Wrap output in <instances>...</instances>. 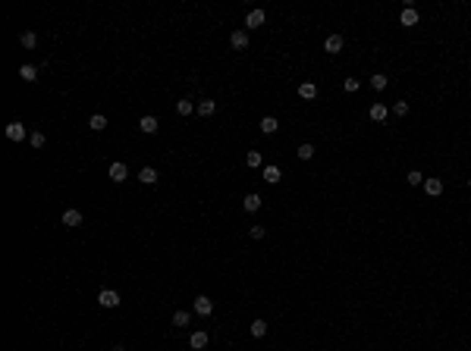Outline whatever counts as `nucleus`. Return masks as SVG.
<instances>
[{"label": "nucleus", "instance_id": "c756f323", "mask_svg": "<svg viewBox=\"0 0 471 351\" xmlns=\"http://www.w3.org/2000/svg\"><path fill=\"white\" fill-rule=\"evenodd\" d=\"M29 141H32V148H44V132H32Z\"/></svg>", "mask_w": 471, "mask_h": 351}, {"label": "nucleus", "instance_id": "a878e982", "mask_svg": "<svg viewBox=\"0 0 471 351\" xmlns=\"http://www.w3.org/2000/svg\"><path fill=\"white\" fill-rule=\"evenodd\" d=\"M189 323H192L189 310H176V314H173V326H189Z\"/></svg>", "mask_w": 471, "mask_h": 351}, {"label": "nucleus", "instance_id": "f03ea898", "mask_svg": "<svg viewBox=\"0 0 471 351\" xmlns=\"http://www.w3.org/2000/svg\"><path fill=\"white\" fill-rule=\"evenodd\" d=\"M195 314L198 317H211V314H214V301H211L208 295H198L195 298Z\"/></svg>", "mask_w": 471, "mask_h": 351}, {"label": "nucleus", "instance_id": "aec40b11", "mask_svg": "<svg viewBox=\"0 0 471 351\" xmlns=\"http://www.w3.org/2000/svg\"><path fill=\"white\" fill-rule=\"evenodd\" d=\"M189 345L195 348V351L208 348V333H192V336H189Z\"/></svg>", "mask_w": 471, "mask_h": 351}, {"label": "nucleus", "instance_id": "39448f33", "mask_svg": "<svg viewBox=\"0 0 471 351\" xmlns=\"http://www.w3.org/2000/svg\"><path fill=\"white\" fill-rule=\"evenodd\" d=\"M107 176L114 179V182H126V176H129V167H126L123 160H116V163H110V169H107Z\"/></svg>", "mask_w": 471, "mask_h": 351}, {"label": "nucleus", "instance_id": "72a5a7b5", "mask_svg": "<svg viewBox=\"0 0 471 351\" xmlns=\"http://www.w3.org/2000/svg\"><path fill=\"white\" fill-rule=\"evenodd\" d=\"M110 351H126V348H123V345H114V348H110Z\"/></svg>", "mask_w": 471, "mask_h": 351}, {"label": "nucleus", "instance_id": "6e6552de", "mask_svg": "<svg viewBox=\"0 0 471 351\" xmlns=\"http://www.w3.org/2000/svg\"><path fill=\"white\" fill-rule=\"evenodd\" d=\"M138 129H142L145 135H154V132L161 129V122H157V116H142L138 119Z\"/></svg>", "mask_w": 471, "mask_h": 351}, {"label": "nucleus", "instance_id": "1a4fd4ad", "mask_svg": "<svg viewBox=\"0 0 471 351\" xmlns=\"http://www.w3.org/2000/svg\"><path fill=\"white\" fill-rule=\"evenodd\" d=\"M261 201H264V198H261V195H255V191H251V195H245V201H242L245 214H255V210H261Z\"/></svg>", "mask_w": 471, "mask_h": 351}, {"label": "nucleus", "instance_id": "7ed1b4c3", "mask_svg": "<svg viewBox=\"0 0 471 351\" xmlns=\"http://www.w3.org/2000/svg\"><path fill=\"white\" fill-rule=\"evenodd\" d=\"M25 135H29V132H25V125L19 122V119H13V122L6 125V138H10V141H22Z\"/></svg>", "mask_w": 471, "mask_h": 351}, {"label": "nucleus", "instance_id": "5701e85b", "mask_svg": "<svg viewBox=\"0 0 471 351\" xmlns=\"http://www.w3.org/2000/svg\"><path fill=\"white\" fill-rule=\"evenodd\" d=\"M245 163H248L251 169H264V160H261V154H258V151H248V154H245Z\"/></svg>", "mask_w": 471, "mask_h": 351}, {"label": "nucleus", "instance_id": "2f4dec72", "mask_svg": "<svg viewBox=\"0 0 471 351\" xmlns=\"http://www.w3.org/2000/svg\"><path fill=\"white\" fill-rule=\"evenodd\" d=\"M358 88H361V82H358L355 76H349V78H346V91H349V94H355Z\"/></svg>", "mask_w": 471, "mask_h": 351}, {"label": "nucleus", "instance_id": "2eb2a0df", "mask_svg": "<svg viewBox=\"0 0 471 351\" xmlns=\"http://www.w3.org/2000/svg\"><path fill=\"white\" fill-rule=\"evenodd\" d=\"M324 50H327V54H340L342 50V35H330L327 41H324Z\"/></svg>", "mask_w": 471, "mask_h": 351}, {"label": "nucleus", "instance_id": "4468645a", "mask_svg": "<svg viewBox=\"0 0 471 351\" xmlns=\"http://www.w3.org/2000/svg\"><path fill=\"white\" fill-rule=\"evenodd\" d=\"M298 97H302V101H314V97H317V85L302 82V85H298Z\"/></svg>", "mask_w": 471, "mask_h": 351}, {"label": "nucleus", "instance_id": "f3484780", "mask_svg": "<svg viewBox=\"0 0 471 351\" xmlns=\"http://www.w3.org/2000/svg\"><path fill=\"white\" fill-rule=\"evenodd\" d=\"M258 129H261V132H264V135H274V132H276V129H280V122H276V119H274V116H264V119H261V122H258Z\"/></svg>", "mask_w": 471, "mask_h": 351}, {"label": "nucleus", "instance_id": "9b49d317", "mask_svg": "<svg viewBox=\"0 0 471 351\" xmlns=\"http://www.w3.org/2000/svg\"><path fill=\"white\" fill-rule=\"evenodd\" d=\"M424 191H427L430 198H437V195H443V182L437 176H430V179H424Z\"/></svg>", "mask_w": 471, "mask_h": 351}, {"label": "nucleus", "instance_id": "0eeeda50", "mask_svg": "<svg viewBox=\"0 0 471 351\" xmlns=\"http://www.w3.org/2000/svg\"><path fill=\"white\" fill-rule=\"evenodd\" d=\"M229 44H233L236 50H245V47H248V31H245V29H236L233 35H229Z\"/></svg>", "mask_w": 471, "mask_h": 351}, {"label": "nucleus", "instance_id": "bb28decb", "mask_svg": "<svg viewBox=\"0 0 471 351\" xmlns=\"http://www.w3.org/2000/svg\"><path fill=\"white\" fill-rule=\"evenodd\" d=\"M295 154H298V160H311V157H314V144H308V141H305V144H298V151H295Z\"/></svg>", "mask_w": 471, "mask_h": 351}, {"label": "nucleus", "instance_id": "4be33fe9", "mask_svg": "<svg viewBox=\"0 0 471 351\" xmlns=\"http://www.w3.org/2000/svg\"><path fill=\"white\" fill-rule=\"evenodd\" d=\"M19 76H22V82H35V78H38V66L25 63L22 69H19Z\"/></svg>", "mask_w": 471, "mask_h": 351}, {"label": "nucleus", "instance_id": "f8f14e48", "mask_svg": "<svg viewBox=\"0 0 471 351\" xmlns=\"http://www.w3.org/2000/svg\"><path fill=\"white\" fill-rule=\"evenodd\" d=\"M195 101H192V97H182V101H176V113L179 116H192V113H195Z\"/></svg>", "mask_w": 471, "mask_h": 351}, {"label": "nucleus", "instance_id": "20e7f679", "mask_svg": "<svg viewBox=\"0 0 471 351\" xmlns=\"http://www.w3.org/2000/svg\"><path fill=\"white\" fill-rule=\"evenodd\" d=\"M97 304H101V307H119V292H114V289H104V292L97 295Z\"/></svg>", "mask_w": 471, "mask_h": 351}, {"label": "nucleus", "instance_id": "9d476101", "mask_svg": "<svg viewBox=\"0 0 471 351\" xmlns=\"http://www.w3.org/2000/svg\"><path fill=\"white\" fill-rule=\"evenodd\" d=\"M264 25V10H251L245 16V29H261Z\"/></svg>", "mask_w": 471, "mask_h": 351}, {"label": "nucleus", "instance_id": "473e14b6", "mask_svg": "<svg viewBox=\"0 0 471 351\" xmlns=\"http://www.w3.org/2000/svg\"><path fill=\"white\" fill-rule=\"evenodd\" d=\"M264 232H267L264 226H251V238H264Z\"/></svg>", "mask_w": 471, "mask_h": 351}, {"label": "nucleus", "instance_id": "dca6fc26", "mask_svg": "<svg viewBox=\"0 0 471 351\" xmlns=\"http://www.w3.org/2000/svg\"><path fill=\"white\" fill-rule=\"evenodd\" d=\"M399 22L406 25V29H408V25H418V10H415V6H406L402 16H399Z\"/></svg>", "mask_w": 471, "mask_h": 351}, {"label": "nucleus", "instance_id": "b1692460", "mask_svg": "<svg viewBox=\"0 0 471 351\" xmlns=\"http://www.w3.org/2000/svg\"><path fill=\"white\" fill-rule=\"evenodd\" d=\"M88 125H91L95 132H104V129H107V116H104V113H95V116L88 119Z\"/></svg>", "mask_w": 471, "mask_h": 351}, {"label": "nucleus", "instance_id": "393cba45", "mask_svg": "<svg viewBox=\"0 0 471 351\" xmlns=\"http://www.w3.org/2000/svg\"><path fill=\"white\" fill-rule=\"evenodd\" d=\"M251 336H255V339H264V336H267V320H255V323H251Z\"/></svg>", "mask_w": 471, "mask_h": 351}, {"label": "nucleus", "instance_id": "c85d7f7f", "mask_svg": "<svg viewBox=\"0 0 471 351\" xmlns=\"http://www.w3.org/2000/svg\"><path fill=\"white\" fill-rule=\"evenodd\" d=\"M393 113L396 116H408V101H396L393 104Z\"/></svg>", "mask_w": 471, "mask_h": 351}, {"label": "nucleus", "instance_id": "7c9ffc66", "mask_svg": "<svg viewBox=\"0 0 471 351\" xmlns=\"http://www.w3.org/2000/svg\"><path fill=\"white\" fill-rule=\"evenodd\" d=\"M406 179H408V185H424V176H421V169H412V173H408Z\"/></svg>", "mask_w": 471, "mask_h": 351}, {"label": "nucleus", "instance_id": "f704fd0d", "mask_svg": "<svg viewBox=\"0 0 471 351\" xmlns=\"http://www.w3.org/2000/svg\"><path fill=\"white\" fill-rule=\"evenodd\" d=\"M468 185H471V179H468Z\"/></svg>", "mask_w": 471, "mask_h": 351}, {"label": "nucleus", "instance_id": "423d86ee", "mask_svg": "<svg viewBox=\"0 0 471 351\" xmlns=\"http://www.w3.org/2000/svg\"><path fill=\"white\" fill-rule=\"evenodd\" d=\"M261 179H264V182H267V185H276V182H280V179H283V169H280V167H274V163H270V167H264V169H261Z\"/></svg>", "mask_w": 471, "mask_h": 351}, {"label": "nucleus", "instance_id": "f257e3e1", "mask_svg": "<svg viewBox=\"0 0 471 351\" xmlns=\"http://www.w3.org/2000/svg\"><path fill=\"white\" fill-rule=\"evenodd\" d=\"M60 220H63V226H69V229H76V226H82V210H76V207H69V210H63V216H60Z\"/></svg>", "mask_w": 471, "mask_h": 351}, {"label": "nucleus", "instance_id": "6ab92c4d", "mask_svg": "<svg viewBox=\"0 0 471 351\" xmlns=\"http://www.w3.org/2000/svg\"><path fill=\"white\" fill-rule=\"evenodd\" d=\"M387 113H390L387 104H371V119H374V122H383V119H387Z\"/></svg>", "mask_w": 471, "mask_h": 351}, {"label": "nucleus", "instance_id": "cd10ccee", "mask_svg": "<svg viewBox=\"0 0 471 351\" xmlns=\"http://www.w3.org/2000/svg\"><path fill=\"white\" fill-rule=\"evenodd\" d=\"M387 85H390L387 76H371V88H374V91H383Z\"/></svg>", "mask_w": 471, "mask_h": 351}, {"label": "nucleus", "instance_id": "412c9836", "mask_svg": "<svg viewBox=\"0 0 471 351\" xmlns=\"http://www.w3.org/2000/svg\"><path fill=\"white\" fill-rule=\"evenodd\" d=\"M217 104L211 101V97H204V101H198V116H214Z\"/></svg>", "mask_w": 471, "mask_h": 351}, {"label": "nucleus", "instance_id": "a211bd4d", "mask_svg": "<svg viewBox=\"0 0 471 351\" xmlns=\"http://www.w3.org/2000/svg\"><path fill=\"white\" fill-rule=\"evenodd\" d=\"M19 44H22L25 50H35L38 47V35L35 31H22V35H19Z\"/></svg>", "mask_w": 471, "mask_h": 351}, {"label": "nucleus", "instance_id": "ddd939ff", "mask_svg": "<svg viewBox=\"0 0 471 351\" xmlns=\"http://www.w3.org/2000/svg\"><path fill=\"white\" fill-rule=\"evenodd\" d=\"M138 182H142V185H154L157 182V169L154 167H142V169H138Z\"/></svg>", "mask_w": 471, "mask_h": 351}]
</instances>
